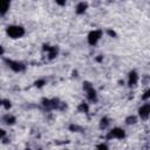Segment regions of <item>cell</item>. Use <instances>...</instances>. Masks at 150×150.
Returning <instances> with one entry per match:
<instances>
[{
  "instance_id": "obj_16",
  "label": "cell",
  "mask_w": 150,
  "mask_h": 150,
  "mask_svg": "<svg viewBox=\"0 0 150 150\" xmlns=\"http://www.w3.org/2000/svg\"><path fill=\"white\" fill-rule=\"evenodd\" d=\"M96 150H109V148H108V145H107V144L101 143V144H98V145H97Z\"/></svg>"
},
{
  "instance_id": "obj_21",
  "label": "cell",
  "mask_w": 150,
  "mask_h": 150,
  "mask_svg": "<svg viewBox=\"0 0 150 150\" xmlns=\"http://www.w3.org/2000/svg\"><path fill=\"white\" fill-rule=\"evenodd\" d=\"M5 53V49H4V47L2 46H0V55H2Z\"/></svg>"
},
{
  "instance_id": "obj_13",
  "label": "cell",
  "mask_w": 150,
  "mask_h": 150,
  "mask_svg": "<svg viewBox=\"0 0 150 150\" xmlns=\"http://www.w3.org/2000/svg\"><path fill=\"white\" fill-rule=\"evenodd\" d=\"M109 125V120L107 117H102L101 121H100V128L101 129H107Z\"/></svg>"
},
{
  "instance_id": "obj_8",
  "label": "cell",
  "mask_w": 150,
  "mask_h": 150,
  "mask_svg": "<svg viewBox=\"0 0 150 150\" xmlns=\"http://www.w3.org/2000/svg\"><path fill=\"white\" fill-rule=\"evenodd\" d=\"M42 104L46 108H48V109H54V108H57L60 103H59V100L53 98V100H43L42 101Z\"/></svg>"
},
{
  "instance_id": "obj_9",
  "label": "cell",
  "mask_w": 150,
  "mask_h": 150,
  "mask_svg": "<svg viewBox=\"0 0 150 150\" xmlns=\"http://www.w3.org/2000/svg\"><path fill=\"white\" fill-rule=\"evenodd\" d=\"M87 8H88V2L81 1V2H79V4L76 5L75 11H76V13H77V14H83V13L87 11Z\"/></svg>"
},
{
  "instance_id": "obj_22",
  "label": "cell",
  "mask_w": 150,
  "mask_h": 150,
  "mask_svg": "<svg viewBox=\"0 0 150 150\" xmlns=\"http://www.w3.org/2000/svg\"><path fill=\"white\" fill-rule=\"evenodd\" d=\"M56 2H57V4H59V5H64V4H66V2H64V1H56Z\"/></svg>"
},
{
  "instance_id": "obj_18",
  "label": "cell",
  "mask_w": 150,
  "mask_h": 150,
  "mask_svg": "<svg viewBox=\"0 0 150 150\" xmlns=\"http://www.w3.org/2000/svg\"><path fill=\"white\" fill-rule=\"evenodd\" d=\"M149 96H150V89H146V90H145V93H144V95L142 96V100L146 101V100L149 98Z\"/></svg>"
},
{
  "instance_id": "obj_4",
  "label": "cell",
  "mask_w": 150,
  "mask_h": 150,
  "mask_svg": "<svg viewBox=\"0 0 150 150\" xmlns=\"http://www.w3.org/2000/svg\"><path fill=\"white\" fill-rule=\"evenodd\" d=\"M5 62L7 63V66H8L13 71L19 73V71L25 70V64H23L22 62H19V61H15V60H8V59H6Z\"/></svg>"
},
{
  "instance_id": "obj_11",
  "label": "cell",
  "mask_w": 150,
  "mask_h": 150,
  "mask_svg": "<svg viewBox=\"0 0 150 150\" xmlns=\"http://www.w3.org/2000/svg\"><path fill=\"white\" fill-rule=\"evenodd\" d=\"M45 49L48 50V56H49L50 60L54 59V57L57 55V53H59V48L55 47V46H53V47H47V48H45Z\"/></svg>"
},
{
  "instance_id": "obj_14",
  "label": "cell",
  "mask_w": 150,
  "mask_h": 150,
  "mask_svg": "<svg viewBox=\"0 0 150 150\" xmlns=\"http://www.w3.org/2000/svg\"><path fill=\"white\" fill-rule=\"evenodd\" d=\"M136 122H137V117H136V116H134V115L128 116V117L125 118V123H127L128 125H130V124H135Z\"/></svg>"
},
{
  "instance_id": "obj_17",
  "label": "cell",
  "mask_w": 150,
  "mask_h": 150,
  "mask_svg": "<svg viewBox=\"0 0 150 150\" xmlns=\"http://www.w3.org/2000/svg\"><path fill=\"white\" fill-rule=\"evenodd\" d=\"M2 105L5 107V109H9L11 108V101H8V100H2Z\"/></svg>"
},
{
  "instance_id": "obj_20",
  "label": "cell",
  "mask_w": 150,
  "mask_h": 150,
  "mask_svg": "<svg viewBox=\"0 0 150 150\" xmlns=\"http://www.w3.org/2000/svg\"><path fill=\"white\" fill-rule=\"evenodd\" d=\"M6 136V131L4 129H0V139H2Z\"/></svg>"
},
{
  "instance_id": "obj_12",
  "label": "cell",
  "mask_w": 150,
  "mask_h": 150,
  "mask_svg": "<svg viewBox=\"0 0 150 150\" xmlns=\"http://www.w3.org/2000/svg\"><path fill=\"white\" fill-rule=\"evenodd\" d=\"M4 122H5L6 124H8V125H13V124H15V122H16V118H15L13 115H9V114H7V115L4 117Z\"/></svg>"
},
{
  "instance_id": "obj_1",
  "label": "cell",
  "mask_w": 150,
  "mask_h": 150,
  "mask_svg": "<svg viewBox=\"0 0 150 150\" xmlns=\"http://www.w3.org/2000/svg\"><path fill=\"white\" fill-rule=\"evenodd\" d=\"M6 33L12 39H19L25 35V28L19 25H11L6 28Z\"/></svg>"
},
{
  "instance_id": "obj_10",
  "label": "cell",
  "mask_w": 150,
  "mask_h": 150,
  "mask_svg": "<svg viewBox=\"0 0 150 150\" xmlns=\"http://www.w3.org/2000/svg\"><path fill=\"white\" fill-rule=\"evenodd\" d=\"M11 2L9 1H0V15H5L9 9Z\"/></svg>"
},
{
  "instance_id": "obj_19",
  "label": "cell",
  "mask_w": 150,
  "mask_h": 150,
  "mask_svg": "<svg viewBox=\"0 0 150 150\" xmlns=\"http://www.w3.org/2000/svg\"><path fill=\"white\" fill-rule=\"evenodd\" d=\"M43 84H45V80H39V81L35 82V86L36 87H42Z\"/></svg>"
},
{
  "instance_id": "obj_15",
  "label": "cell",
  "mask_w": 150,
  "mask_h": 150,
  "mask_svg": "<svg viewBox=\"0 0 150 150\" xmlns=\"http://www.w3.org/2000/svg\"><path fill=\"white\" fill-rule=\"evenodd\" d=\"M79 110L80 111H82V112H88V105H87V103H81L80 105H79Z\"/></svg>"
},
{
  "instance_id": "obj_3",
  "label": "cell",
  "mask_w": 150,
  "mask_h": 150,
  "mask_svg": "<svg viewBox=\"0 0 150 150\" xmlns=\"http://www.w3.org/2000/svg\"><path fill=\"white\" fill-rule=\"evenodd\" d=\"M102 38V30H100V29H95V30H91L89 34H88V43L89 45H91V46H95L98 41H100V39Z\"/></svg>"
},
{
  "instance_id": "obj_23",
  "label": "cell",
  "mask_w": 150,
  "mask_h": 150,
  "mask_svg": "<svg viewBox=\"0 0 150 150\" xmlns=\"http://www.w3.org/2000/svg\"><path fill=\"white\" fill-rule=\"evenodd\" d=\"M0 105H2V100H0Z\"/></svg>"
},
{
  "instance_id": "obj_2",
  "label": "cell",
  "mask_w": 150,
  "mask_h": 150,
  "mask_svg": "<svg viewBox=\"0 0 150 150\" xmlns=\"http://www.w3.org/2000/svg\"><path fill=\"white\" fill-rule=\"evenodd\" d=\"M83 89L84 91L87 93V98L91 102H96L97 101V94H96V90L94 89L93 84L90 82H84L83 83Z\"/></svg>"
},
{
  "instance_id": "obj_7",
  "label": "cell",
  "mask_w": 150,
  "mask_h": 150,
  "mask_svg": "<svg viewBox=\"0 0 150 150\" xmlns=\"http://www.w3.org/2000/svg\"><path fill=\"white\" fill-rule=\"evenodd\" d=\"M138 79H139V76H138L137 71H135V70L130 71L129 76H128V84H129V87H135L137 84V82H138Z\"/></svg>"
},
{
  "instance_id": "obj_5",
  "label": "cell",
  "mask_w": 150,
  "mask_h": 150,
  "mask_svg": "<svg viewBox=\"0 0 150 150\" xmlns=\"http://www.w3.org/2000/svg\"><path fill=\"white\" fill-rule=\"evenodd\" d=\"M124 136H125V131H124L122 128H114L112 130H110V131L108 132L107 138H108V139H110V138H118V139H121V138H123Z\"/></svg>"
},
{
  "instance_id": "obj_6",
  "label": "cell",
  "mask_w": 150,
  "mask_h": 150,
  "mask_svg": "<svg viewBox=\"0 0 150 150\" xmlns=\"http://www.w3.org/2000/svg\"><path fill=\"white\" fill-rule=\"evenodd\" d=\"M138 116L141 117V120L143 121H146L150 116V104L149 103H145L143 104L139 109H138Z\"/></svg>"
}]
</instances>
